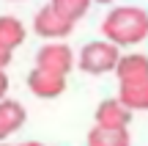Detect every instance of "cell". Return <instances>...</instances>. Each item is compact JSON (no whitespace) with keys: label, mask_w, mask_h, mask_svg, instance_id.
I'll use <instances>...</instances> for the list:
<instances>
[{"label":"cell","mask_w":148,"mask_h":146,"mask_svg":"<svg viewBox=\"0 0 148 146\" xmlns=\"http://www.w3.org/2000/svg\"><path fill=\"white\" fill-rule=\"evenodd\" d=\"M101 30H104V39L115 42L118 47L137 44L148 36V14L134 6H118L104 17Z\"/></svg>","instance_id":"6da1fadb"},{"label":"cell","mask_w":148,"mask_h":146,"mask_svg":"<svg viewBox=\"0 0 148 146\" xmlns=\"http://www.w3.org/2000/svg\"><path fill=\"white\" fill-rule=\"evenodd\" d=\"M27 86L36 97L41 99H55L66 91V75H58V72H49L44 66H36V69L27 75Z\"/></svg>","instance_id":"277c9868"},{"label":"cell","mask_w":148,"mask_h":146,"mask_svg":"<svg viewBox=\"0 0 148 146\" xmlns=\"http://www.w3.org/2000/svg\"><path fill=\"white\" fill-rule=\"evenodd\" d=\"M0 146H5V143H0Z\"/></svg>","instance_id":"e0dca14e"},{"label":"cell","mask_w":148,"mask_h":146,"mask_svg":"<svg viewBox=\"0 0 148 146\" xmlns=\"http://www.w3.org/2000/svg\"><path fill=\"white\" fill-rule=\"evenodd\" d=\"M129 143H132V138H129L126 127H101V124H96L88 132V146H129Z\"/></svg>","instance_id":"9c48e42d"},{"label":"cell","mask_w":148,"mask_h":146,"mask_svg":"<svg viewBox=\"0 0 148 146\" xmlns=\"http://www.w3.org/2000/svg\"><path fill=\"white\" fill-rule=\"evenodd\" d=\"M118 97H121L132 110H148V77L145 80L121 83V94H118Z\"/></svg>","instance_id":"30bf717a"},{"label":"cell","mask_w":148,"mask_h":146,"mask_svg":"<svg viewBox=\"0 0 148 146\" xmlns=\"http://www.w3.org/2000/svg\"><path fill=\"white\" fill-rule=\"evenodd\" d=\"M121 61V53H118L115 42H90L82 47L79 53V69L88 72V75H107L112 72Z\"/></svg>","instance_id":"7a4b0ae2"},{"label":"cell","mask_w":148,"mask_h":146,"mask_svg":"<svg viewBox=\"0 0 148 146\" xmlns=\"http://www.w3.org/2000/svg\"><path fill=\"white\" fill-rule=\"evenodd\" d=\"M22 42H25V25L16 17H0V44L14 50Z\"/></svg>","instance_id":"8fae6325"},{"label":"cell","mask_w":148,"mask_h":146,"mask_svg":"<svg viewBox=\"0 0 148 146\" xmlns=\"http://www.w3.org/2000/svg\"><path fill=\"white\" fill-rule=\"evenodd\" d=\"M36 66H44L49 72H58V75H69L74 66V55L66 44H47V47L38 50Z\"/></svg>","instance_id":"5b68a950"},{"label":"cell","mask_w":148,"mask_h":146,"mask_svg":"<svg viewBox=\"0 0 148 146\" xmlns=\"http://www.w3.org/2000/svg\"><path fill=\"white\" fill-rule=\"evenodd\" d=\"M134 110L123 102L121 97L118 99H104V102L96 108V124L101 127H129Z\"/></svg>","instance_id":"8992f818"},{"label":"cell","mask_w":148,"mask_h":146,"mask_svg":"<svg viewBox=\"0 0 148 146\" xmlns=\"http://www.w3.org/2000/svg\"><path fill=\"white\" fill-rule=\"evenodd\" d=\"M90 3H93V0H52V6L66 17V19H71V22L82 19V17L88 14Z\"/></svg>","instance_id":"7c38bea8"},{"label":"cell","mask_w":148,"mask_h":146,"mask_svg":"<svg viewBox=\"0 0 148 146\" xmlns=\"http://www.w3.org/2000/svg\"><path fill=\"white\" fill-rule=\"evenodd\" d=\"M25 124V108L16 99H0V141Z\"/></svg>","instance_id":"ba28073f"},{"label":"cell","mask_w":148,"mask_h":146,"mask_svg":"<svg viewBox=\"0 0 148 146\" xmlns=\"http://www.w3.org/2000/svg\"><path fill=\"white\" fill-rule=\"evenodd\" d=\"M33 30H36L41 39H66L74 30V22L66 19V17L49 3V6H44V8L36 14V19H33Z\"/></svg>","instance_id":"3957f363"},{"label":"cell","mask_w":148,"mask_h":146,"mask_svg":"<svg viewBox=\"0 0 148 146\" xmlns=\"http://www.w3.org/2000/svg\"><path fill=\"white\" fill-rule=\"evenodd\" d=\"M115 72H118V80H121V83H129V80H145V77H148V55H140V53L121 55V61H118Z\"/></svg>","instance_id":"52a82bcc"},{"label":"cell","mask_w":148,"mask_h":146,"mask_svg":"<svg viewBox=\"0 0 148 146\" xmlns=\"http://www.w3.org/2000/svg\"><path fill=\"white\" fill-rule=\"evenodd\" d=\"M93 3H112V0H93Z\"/></svg>","instance_id":"2e32d148"},{"label":"cell","mask_w":148,"mask_h":146,"mask_svg":"<svg viewBox=\"0 0 148 146\" xmlns=\"http://www.w3.org/2000/svg\"><path fill=\"white\" fill-rule=\"evenodd\" d=\"M8 64H11V50L5 44H0V69H5Z\"/></svg>","instance_id":"4fadbf2b"},{"label":"cell","mask_w":148,"mask_h":146,"mask_svg":"<svg viewBox=\"0 0 148 146\" xmlns=\"http://www.w3.org/2000/svg\"><path fill=\"white\" fill-rule=\"evenodd\" d=\"M19 146H44V143H38V141H25V143H19Z\"/></svg>","instance_id":"9a60e30c"},{"label":"cell","mask_w":148,"mask_h":146,"mask_svg":"<svg viewBox=\"0 0 148 146\" xmlns=\"http://www.w3.org/2000/svg\"><path fill=\"white\" fill-rule=\"evenodd\" d=\"M5 91H8V77H5L3 69H0V99H5Z\"/></svg>","instance_id":"5bb4252c"}]
</instances>
